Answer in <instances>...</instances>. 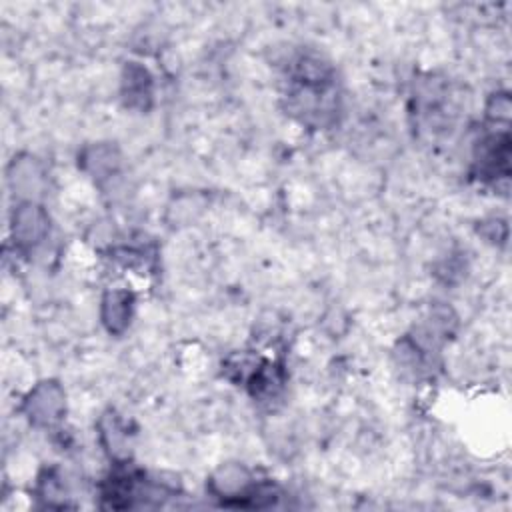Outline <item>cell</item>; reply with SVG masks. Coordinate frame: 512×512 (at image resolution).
Masks as SVG:
<instances>
[{
  "label": "cell",
  "instance_id": "1",
  "mask_svg": "<svg viewBox=\"0 0 512 512\" xmlns=\"http://www.w3.org/2000/svg\"><path fill=\"white\" fill-rule=\"evenodd\" d=\"M26 414L36 426H52L64 410V392L56 382L38 384L26 398Z\"/></svg>",
  "mask_w": 512,
  "mask_h": 512
},
{
  "label": "cell",
  "instance_id": "2",
  "mask_svg": "<svg viewBox=\"0 0 512 512\" xmlns=\"http://www.w3.org/2000/svg\"><path fill=\"white\" fill-rule=\"evenodd\" d=\"M12 232H14V242L22 248H32L36 246L44 234L48 232V216L46 212L32 204L26 202L14 210V222H12Z\"/></svg>",
  "mask_w": 512,
  "mask_h": 512
},
{
  "label": "cell",
  "instance_id": "3",
  "mask_svg": "<svg viewBox=\"0 0 512 512\" xmlns=\"http://www.w3.org/2000/svg\"><path fill=\"white\" fill-rule=\"evenodd\" d=\"M476 150V166L482 176L494 178L500 172L508 174V158H510V140L508 134H490L482 142H478Z\"/></svg>",
  "mask_w": 512,
  "mask_h": 512
},
{
  "label": "cell",
  "instance_id": "4",
  "mask_svg": "<svg viewBox=\"0 0 512 512\" xmlns=\"http://www.w3.org/2000/svg\"><path fill=\"white\" fill-rule=\"evenodd\" d=\"M102 318L110 332H122L130 322L132 294L126 290H112L104 296Z\"/></svg>",
  "mask_w": 512,
  "mask_h": 512
}]
</instances>
